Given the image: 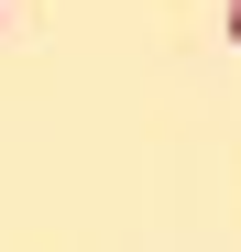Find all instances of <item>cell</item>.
<instances>
[{
  "label": "cell",
  "instance_id": "obj_1",
  "mask_svg": "<svg viewBox=\"0 0 241 252\" xmlns=\"http://www.w3.org/2000/svg\"><path fill=\"white\" fill-rule=\"evenodd\" d=\"M230 44H241V0H230Z\"/></svg>",
  "mask_w": 241,
  "mask_h": 252
}]
</instances>
